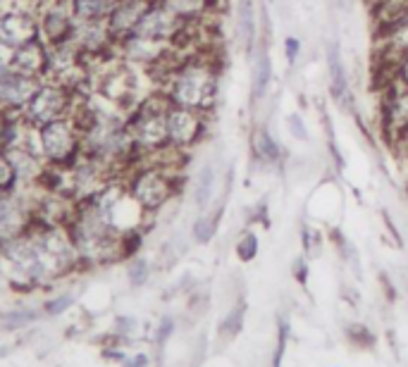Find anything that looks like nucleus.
<instances>
[{
  "label": "nucleus",
  "mask_w": 408,
  "mask_h": 367,
  "mask_svg": "<svg viewBox=\"0 0 408 367\" xmlns=\"http://www.w3.org/2000/svg\"><path fill=\"white\" fill-rule=\"evenodd\" d=\"M36 3V8L41 10V8H46V5H55V3H67V0H34Z\"/></svg>",
  "instance_id": "72a5a7b5"
},
{
  "label": "nucleus",
  "mask_w": 408,
  "mask_h": 367,
  "mask_svg": "<svg viewBox=\"0 0 408 367\" xmlns=\"http://www.w3.org/2000/svg\"><path fill=\"white\" fill-rule=\"evenodd\" d=\"M194 22H187V19H182L180 15H175L170 8H165L161 0H156V3L151 5L148 10H146V15L141 17V22H139V27L134 29V34L136 36H144V38H153V41H161V43H172V46H177V41L187 34L189 27Z\"/></svg>",
  "instance_id": "6e6552de"
},
{
  "label": "nucleus",
  "mask_w": 408,
  "mask_h": 367,
  "mask_svg": "<svg viewBox=\"0 0 408 367\" xmlns=\"http://www.w3.org/2000/svg\"><path fill=\"white\" fill-rule=\"evenodd\" d=\"M286 132H289V136L294 141H310V132H308V124H305V120L301 117V112H289L286 115Z\"/></svg>",
  "instance_id": "b1692460"
},
{
  "label": "nucleus",
  "mask_w": 408,
  "mask_h": 367,
  "mask_svg": "<svg viewBox=\"0 0 408 367\" xmlns=\"http://www.w3.org/2000/svg\"><path fill=\"white\" fill-rule=\"evenodd\" d=\"M120 0H69L76 22H107Z\"/></svg>",
  "instance_id": "a211bd4d"
},
{
  "label": "nucleus",
  "mask_w": 408,
  "mask_h": 367,
  "mask_svg": "<svg viewBox=\"0 0 408 367\" xmlns=\"http://www.w3.org/2000/svg\"><path fill=\"white\" fill-rule=\"evenodd\" d=\"M215 186H218V172H215L213 163H206L196 175V184H194V203L199 210H206L210 201L215 196Z\"/></svg>",
  "instance_id": "412c9836"
},
{
  "label": "nucleus",
  "mask_w": 408,
  "mask_h": 367,
  "mask_svg": "<svg viewBox=\"0 0 408 367\" xmlns=\"http://www.w3.org/2000/svg\"><path fill=\"white\" fill-rule=\"evenodd\" d=\"M127 367H148V358H146V356H136V358H132L129 363H127Z\"/></svg>",
  "instance_id": "2f4dec72"
},
{
  "label": "nucleus",
  "mask_w": 408,
  "mask_h": 367,
  "mask_svg": "<svg viewBox=\"0 0 408 367\" xmlns=\"http://www.w3.org/2000/svg\"><path fill=\"white\" fill-rule=\"evenodd\" d=\"M406 22H408V12H406Z\"/></svg>",
  "instance_id": "e433bc0d"
},
{
  "label": "nucleus",
  "mask_w": 408,
  "mask_h": 367,
  "mask_svg": "<svg viewBox=\"0 0 408 367\" xmlns=\"http://www.w3.org/2000/svg\"><path fill=\"white\" fill-rule=\"evenodd\" d=\"M237 255H239V260H244V262H251L253 257L258 255V236L253 234V231H246V234L239 239Z\"/></svg>",
  "instance_id": "393cba45"
},
{
  "label": "nucleus",
  "mask_w": 408,
  "mask_h": 367,
  "mask_svg": "<svg viewBox=\"0 0 408 367\" xmlns=\"http://www.w3.org/2000/svg\"><path fill=\"white\" fill-rule=\"evenodd\" d=\"M394 79H397L399 86H408V55L394 64Z\"/></svg>",
  "instance_id": "c85d7f7f"
},
{
  "label": "nucleus",
  "mask_w": 408,
  "mask_h": 367,
  "mask_svg": "<svg viewBox=\"0 0 408 367\" xmlns=\"http://www.w3.org/2000/svg\"><path fill=\"white\" fill-rule=\"evenodd\" d=\"M234 29L237 41L244 53H253L258 48V10L256 0H237L234 5Z\"/></svg>",
  "instance_id": "2eb2a0df"
},
{
  "label": "nucleus",
  "mask_w": 408,
  "mask_h": 367,
  "mask_svg": "<svg viewBox=\"0 0 408 367\" xmlns=\"http://www.w3.org/2000/svg\"><path fill=\"white\" fill-rule=\"evenodd\" d=\"M3 269L15 281H50L72 269L79 260L72 234L60 224L38 222L24 231L22 236L0 246Z\"/></svg>",
  "instance_id": "f257e3e1"
},
{
  "label": "nucleus",
  "mask_w": 408,
  "mask_h": 367,
  "mask_svg": "<svg viewBox=\"0 0 408 367\" xmlns=\"http://www.w3.org/2000/svg\"><path fill=\"white\" fill-rule=\"evenodd\" d=\"M38 24H41V38L48 46L69 41L76 27V17L72 15L69 0L67 3L46 5V8L38 10Z\"/></svg>",
  "instance_id": "f8f14e48"
},
{
  "label": "nucleus",
  "mask_w": 408,
  "mask_h": 367,
  "mask_svg": "<svg viewBox=\"0 0 408 367\" xmlns=\"http://www.w3.org/2000/svg\"><path fill=\"white\" fill-rule=\"evenodd\" d=\"M397 146H401V153H404V160L408 163V134H406V136H401V139L397 141Z\"/></svg>",
  "instance_id": "473e14b6"
},
{
  "label": "nucleus",
  "mask_w": 408,
  "mask_h": 367,
  "mask_svg": "<svg viewBox=\"0 0 408 367\" xmlns=\"http://www.w3.org/2000/svg\"><path fill=\"white\" fill-rule=\"evenodd\" d=\"M34 318H36V313H17V315H12V318H8V325L17 327V325H24V322H31Z\"/></svg>",
  "instance_id": "7c9ffc66"
},
{
  "label": "nucleus",
  "mask_w": 408,
  "mask_h": 367,
  "mask_svg": "<svg viewBox=\"0 0 408 367\" xmlns=\"http://www.w3.org/2000/svg\"><path fill=\"white\" fill-rule=\"evenodd\" d=\"M220 215H222V210L218 212V215H201L199 220L194 222V239L199 243H208L210 239H213L215 231H218Z\"/></svg>",
  "instance_id": "4be33fe9"
},
{
  "label": "nucleus",
  "mask_w": 408,
  "mask_h": 367,
  "mask_svg": "<svg viewBox=\"0 0 408 367\" xmlns=\"http://www.w3.org/2000/svg\"><path fill=\"white\" fill-rule=\"evenodd\" d=\"M79 100H81V93L69 86V83L57 81V79H46L38 86L34 98L22 107V117L27 124L38 129L53 120L69 117V115L76 110Z\"/></svg>",
  "instance_id": "39448f33"
},
{
  "label": "nucleus",
  "mask_w": 408,
  "mask_h": 367,
  "mask_svg": "<svg viewBox=\"0 0 408 367\" xmlns=\"http://www.w3.org/2000/svg\"><path fill=\"white\" fill-rule=\"evenodd\" d=\"M161 91L177 107H189L208 115L218 103L220 74L218 64L208 57H184L163 81Z\"/></svg>",
  "instance_id": "f03ea898"
},
{
  "label": "nucleus",
  "mask_w": 408,
  "mask_h": 367,
  "mask_svg": "<svg viewBox=\"0 0 408 367\" xmlns=\"http://www.w3.org/2000/svg\"><path fill=\"white\" fill-rule=\"evenodd\" d=\"M161 3L187 22H201L203 17L215 12V0H161Z\"/></svg>",
  "instance_id": "aec40b11"
},
{
  "label": "nucleus",
  "mask_w": 408,
  "mask_h": 367,
  "mask_svg": "<svg viewBox=\"0 0 408 367\" xmlns=\"http://www.w3.org/2000/svg\"><path fill=\"white\" fill-rule=\"evenodd\" d=\"M43 79L22 74L17 69H0V110H22L34 98Z\"/></svg>",
  "instance_id": "9d476101"
},
{
  "label": "nucleus",
  "mask_w": 408,
  "mask_h": 367,
  "mask_svg": "<svg viewBox=\"0 0 408 367\" xmlns=\"http://www.w3.org/2000/svg\"><path fill=\"white\" fill-rule=\"evenodd\" d=\"M206 132V115L189 107H177L170 103L168 110V141L172 148L191 151Z\"/></svg>",
  "instance_id": "1a4fd4ad"
},
{
  "label": "nucleus",
  "mask_w": 408,
  "mask_h": 367,
  "mask_svg": "<svg viewBox=\"0 0 408 367\" xmlns=\"http://www.w3.org/2000/svg\"><path fill=\"white\" fill-rule=\"evenodd\" d=\"M272 83V60L267 53V46L256 48V57H253V72H251V93L256 100H263Z\"/></svg>",
  "instance_id": "f3484780"
},
{
  "label": "nucleus",
  "mask_w": 408,
  "mask_h": 367,
  "mask_svg": "<svg viewBox=\"0 0 408 367\" xmlns=\"http://www.w3.org/2000/svg\"><path fill=\"white\" fill-rule=\"evenodd\" d=\"M12 69L46 81L48 72H50V46L43 41L41 36H38V38H34V41L15 48V55H12Z\"/></svg>",
  "instance_id": "ddd939ff"
},
{
  "label": "nucleus",
  "mask_w": 408,
  "mask_h": 367,
  "mask_svg": "<svg viewBox=\"0 0 408 367\" xmlns=\"http://www.w3.org/2000/svg\"><path fill=\"white\" fill-rule=\"evenodd\" d=\"M327 72H330V91L337 103H344L349 98V74L344 64L342 48L337 41L327 43Z\"/></svg>",
  "instance_id": "dca6fc26"
},
{
  "label": "nucleus",
  "mask_w": 408,
  "mask_h": 367,
  "mask_svg": "<svg viewBox=\"0 0 408 367\" xmlns=\"http://www.w3.org/2000/svg\"><path fill=\"white\" fill-rule=\"evenodd\" d=\"M148 279V262L144 257H136V260L129 262V281L134 286H141Z\"/></svg>",
  "instance_id": "a878e982"
},
{
  "label": "nucleus",
  "mask_w": 408,
  "mask_h": 367,
  "mask_svg": "<svg viewBox=\"0 0 408 367\" xmlns=\"http://www.w3.org/2000/svg\"><path fill=\"white\" fill-rule=\"evenodd\" d=\"M168 110H170L168 95L158 91L141 98L136 103V107L127 115V127H129L134 144H136L139 153L144 158L156 156V153H161L170 146Z\"/></svg>",
  "instance_id": "7ed1b4c3"
},
{
  "label": "nucleus",
  "mask_w": 408,
  "mask_h": 367,
  "mask_svg": "<svg viewBox=\"0 0 408 367\" xmlns=\"http://www.w3.org/2000/svg\"><path fill=\"white\" fill-rule=\"evenodd\" d=\"M19 0H0V8H8V5H15Z\"/></svg>",
  "instance_id": "f704fd0d"
},
{
  "label": "nucleus",
  "mask_w": 408,
  "mask_h": 367,
  "mask_svg": "<svg viewBox=\"0 0 408 367\" xmlns=\"http://www.w3.org/2000/svg\"><path fill=\"white\" fill-rule=\"evenodd\" d=\"M156 0H120L117 8L112 10V15L107 17V29H110V36L115 38V43L122 41L129 34H134V29L139 27L141 17L146 15V10Z\"/></svg>",
  "instance_id": "4468645a"
},
{
  "label": "nucleus",
  "mask_w": 408,
  "mask_h": 367,
  "mask_svg": "<svg viewBox=\"0 0 408 367\" xmlns=\"http://www.w3.org/2000/svg\"><path fill=\"white\" fill-rule=\"evenodd\" d=\"M298 55H301V41L296 36H286L284 38V57H286V64L294 67Z\"/></svg>",
  "instance_id": "bb28decb"
},
{
  "label": "nucleus",
  "mask_w": 408,
  "mask_h": 367,
  "mask_svg": "<svg viewBox=\"0 0 408 367\" xmlns=\"http://www.w3.org/2000/svg\"><path fill=\"white\" fill-rule=\"evenodd\" d=\"M19 184L17 170L8 158V153L0 151V191H15Z\"/></svg>",
  "instance_id": "5701e85b"
},
{
  "label": "nucleus",
  "mask_w": 408,
  "mask_h": 367,
  "mask_svg": "<svg viewBox=\"0 0 408 367\" xmlns=\"http://www.w3.org/2000/svg\"><path fill=\"white\" fill-rule=\"evenodd\" d=\"M34 224L27 203L15 191H0V246L17 239Z\"/></svg>",
  "instance_id": "9b49d317"
},
{
  "label": "nucleus",
  "mask_w": 408,
  "mask_h": 367,
  "mask_svg": "<svg viewBox=\"0 0 408 367\" xmlns=\"http://www.w3.org/2000/svg\"><path fill=\"white\" fill-rule=\"evenodd\" d=\"M177 182H180L177 179V170L161 163H148L132 167L129 179H127L124 186L129 191V196L139 203V208L146 215H151V212L165 208L177 196V191H180Z\"/></svg>",
  "instance_id": "20e7f679"
},
{
  "label": "nucleus",
  "mask_w": 408,
  "mask_h": 367,
  "mask_svg": "<svg viewBox=\"0 0 408 367\" xmlns=\"http://www.w3.org/2000/svg\"><path fill=\"white\" fill-rule=\"evenodd\" d=\"M175 332V320L172 318H165L161 322V330H158V344H165L170 339V334Z\"/></svg>",
  "instance_id": "c756f323"
},
{
  "label": "nucleus",
  "mask_w": 408,
  "mask_h": 367,
  "mask_svg": "<svg viewBox=\"0 0 408 367\" xmlns=\"http://www.w3.org/2000/svg\"><path fill=\"white\" fill-rule=\"evenodd\" d=\"M38 36H41V24L34 3L24 5V0H19L0 10V46L19 48Z\"/></svg>",
  "instance_id": "0eeeda50"
},
{
  "label": "nucleus",
  "mask_w": 408,
  "mask_h": 367,
  "mask_svg": "<svg viewBox=\"0 0 408 367\" xmlns=\"http://www.w3.org/2000/svg\"><path fill=\"white\" fill-rule=\"evenodd\" d=\"M69 305H72V296H60V298L50 301V303L46 305V313L48 315H62Z\"/></svg>",
  "instance_id": "cd10ccee"
},
{
  "label": "nucleus",
  "mask_w": 408,
  "mask_h": 367,
  "mask_svg": "<svg viewBox=\"0 0 408 367\" xmlns=\"http://www.w3.org/2000/svg\"><path fill=\"white\" fill-rule=\"evenodd\" d=\"M406 196H408V179H406Z\"/></svg>",
  "instance_id": "c9c22d12"
},
{
  "label": "nucleus",
  "mask_w": 408,
  "mask_h": 367,
  "mask_svg": "<svg viewBox=\"0 0 408 367\" xmlns=\"http://www.w3.org/2000/svg\"><path fill=\"white\" fill-rule=\"evenodd\" d=\"M38 148L50 167H72L81 158V129L74 115L38 127Z\"/></svg>",
  "instance_id": "423d86ee"
},
{
  "label": "nucleus",
  "mask_w": 408,
  "mask_h": 367,
  "mask_svg": "<svg viewBox=\"0 0 408 367\" xmlns=\"http://www.w3.org/2000/svg\"><path fill=\"white\" fill-rule=\"evenodd\" d=\"M251 151L258 163H265V165H275L279 163V158H282V146H279V141L272 136V132L267 127H258L256 132H253Z\"/></svg>",
  "instance_id": "6ab92c4d"
}]
</instances>
